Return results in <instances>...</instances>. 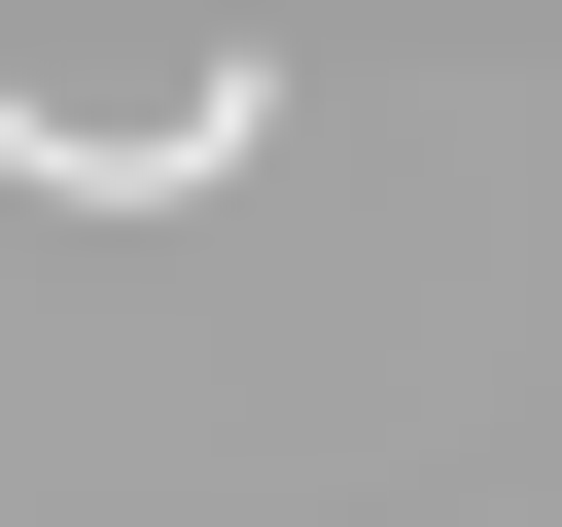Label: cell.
<instances>
[{
    "instance_id": "obj_1",
    "label": "cell",
    "mask_w": 562,
    "mask_h": 527,
    "mask_svg": "<svg viewBox=\"0 0 562 527\" xmlns=\"http://www.w3.org/2000/svg\"><path fill=\"white\" fill-rule=\"evenodd\" d=\"M281 141V70H176V105H0V211H211Z\"/></svg>"
}]
</instances>
